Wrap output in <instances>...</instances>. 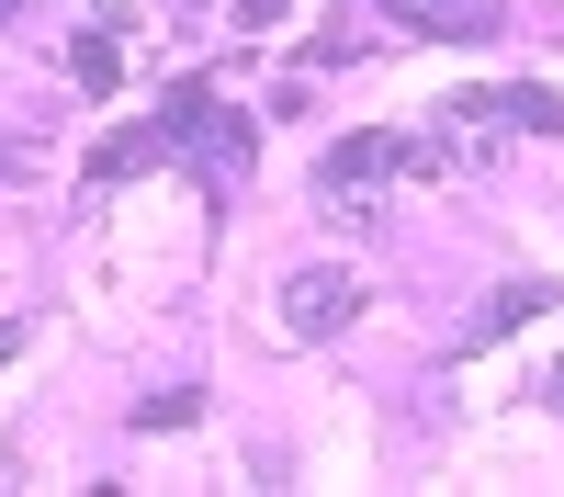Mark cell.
I'll use <instances>...</instances> for the list:
<instances>
[{
  "mask_svg": "<svg viewBox=\"0 0 564 497\" xmlns=\"http://www.w3.org/2000/svg\"><path fill=\"white\" fill-rule=\"evenodd\" d=\"M170 159H181V136H170V125H113L102 148H90L79 181H90V193H124V181H148V170H170Z\"/></svg>",
  "mask_w": 564,
  "mask_h": 497,
  "instance_id": "obj_4",
  "label": "cell"
},
{
  "mask_svg": "<svg viewBox=\"0 0 564 497\" xmlns=\"http://www.w3.org/2000/svg\"><path fill=\"white\" fill-rule=\"evenodd\" d=\"M0 170H12V159H0Z\"/></svg>",
  "mask_w": 564,
  "mask_h": 497,
  "instance_id": "obj_14",
  "label": "cell"
},
{
  "mask_svg": "<svg viewBox=\"0 0 564 497\" xmlns=\"http://www.w3.org/2000/svg\"><path fill=\"white\" fill-rule=\"evenodd\" d=\"M181 159H193L215 193H238V181L260 170V114H249V102H204V125L181 136Z\"/></svg>",
  "mask_w": 564,
  "mask_h": 497,
  "instance_id": "obj_2",
  "label": "cell"
},
{
  "mask_svg": "<svg viewBox=\"0 0 564 497\" xmlns=\"http://www.w3.org/2000/svg\"><path fill=\"white\" fill-rule=\"evenodd\" d=\"M282 12H294V0H238V23H249V34H271Z\"/></svg>",
  "mask_w": 564,
  "mask_h": 497,
  "instance_id": "obj_10",
  "label": "cell"
},
{
  "mask_svg": "<svg viewBox=\"0 0 564 497\" xmlns=\"http://www.w3.org/2000/svg\"><path fill=\"white\" fill-rule=\"evenodd\" d=\"M542 305H564V294H553V283H497V294H486L475 316H463V339H452V361H475V350H497V339H520V328H531Z\"/></svg>",
  "mask_w": 564,
  "mask_h": 497,
  "instance_id": "obj_5",
  "label": "cell"
},
{
  "mask_svg": "<svg viewBox=\"0 0 564 497\" xmlns=\"http://www.w3.org/2000/svg\"><path fill=\"white\" fill-rule=\"evenodd\" d=\"M12 350H23V316H0V361H12Z\"/></svg>",
  "mask_w": 564,
  "mask_h": 497,
  "instance_id": "obj_11",
  "label": "cell"
},
{
  "mask_svg": "<svg viewBox=\"0 0 564 497\" xmlns=\"http://www.w3.org/2000/svg\"><path fill=\"white\" fill-rule=\"evenodd\" d=\"M497 125H520V136H564V90H553V79H508V90H497Z\"/></svg>",
  "mask_w": 564,
  "mask_h": 497,
  "instance_id": "obj_7",
  "label": "cell"
},
{
  "mask_svg": "<svg viewBox=\"0 0 564 497\" xmlns=\"http://www.w3.org/2000/svg\"><path fill=\"white\" fill-rule=\"evenodd\" d=\"M542 407H553V419H564V350H553V396H542Z\"/></svg>",
  "mask_w": 564,
  "mask_h": 497,
  "instance_id": "obj_12",
  "label": "cell"
},
{
  "mask_svg": "<svg viewBox=\"0 0 564 497\" xmlns=\"http://www.w3.org/2000/svg\"><path fill=\"white\" fill-rule=\"evenodd\" d=\"M204 419V385H159V396H135V430H193Z\"/></svg>",
  "mask_w": 564,
  "mask_h": 497,
  "instance_id": "obj_8",
  "label": "cell"
},
{
  "mask_svg": "<svg viewBox=\"0 0 564 497\" xmlns=\"http://www.w3.org/2000/svg\"><path fill=\"white\" fill-rule=\"evenodd\" d=\"M124 34H135V0H102V12L79 23V45H68L79 90H113V79H124Z\"/></svg>",
  "mask_w": 564,
  "mask_h": 497,
  "instance_id": "obj_6",
  "label": "cell"
},
{
  "mask_svg": "<svg viewBox=\"0 0 564 497\" xmlns=\"http://www.w3.org/2000/svg\"><path fill=\"white\" fill-rule=\"evenodd\" d=\"M12 12H23V0H0V23H12Z\"/></svg>",
  "mask_w": 564,
  "mask_h": 497,
  "instance_id": "obj_13",
  "label": "cell"
},
{
  "mask_svg": "<svg viewBox=\"0 0 564 497\" xmlns=\"http://www.w3.org/2000/svg\"><path fill=\"white\" fill-rule=\"evenodd\" d=\"M384 181H395V136L361 125V136H339V148L316 159V215L327 226H372L384 215Z\"/></svg>",
  "mask_w": 564,
  "mask_h": 497,
  "instance_id": "obj_1",
  "label": "cell"
},
{
  "mask_svg": "<svg viewBox=\"0 0 564 497\" xmlns=\"http://www.w3.org/2000/svg\"><path fill=\"white\" fill-rule=\"evenodd\" d=\"M350 316H361V283H350V271L305 260L294 283H282V339H305V350H316V339H339Z\"/></svg>",
  "mask_w": 564,
  "mask_h": 497,
  "instance_id": "obj_3",
  "label": "cell"
},
{
  "mask_svg": "<svg viewBox=\"0 0 564 497\" xmlns=\"http://www.w3.org/2000/svg\"><path fill=\"white\" fill-rule=\"evenodd\" d=\"M204 102H215V79H204V68H181V79L159 90V125H170V136H193V125H204Z\"/></svg>",
  "mask_w": 564,
  "mask_h": 497,
  "instance_id": "obj_9",
  "label": "cell"
}]
</instances>
